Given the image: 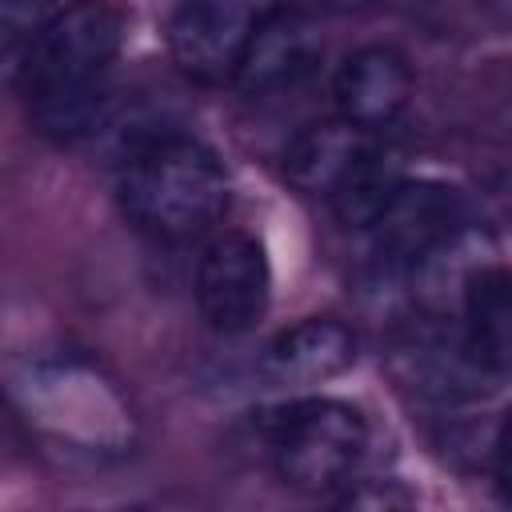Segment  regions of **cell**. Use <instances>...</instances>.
I'll list each match as a JSON object with an SVG mask.
<instances>
[{
  "label": "cell",
  "instance_id": "obj_14",
  "mask_svg": "<svg viewBox=\"0 0 512 512\" xmlns=\"http://www.w3.org/2000/svg\"><path fill=\"white\" fill-rule=\"evenodd\" d=\"M336 8H364V4H372V0H332Z\"/></svg>",
  "mask_w": 512,
  "mask_h": 512
},
{
  "label": "cell",
  "instance_id": "obj_12",
  "mask_svg": "<svg viewBox=\"0 0 512 512\" xmlns=\"http://www.w3.org/2000/svg\"><path fill=\"white\" fill-rule=\"evenodd\" d=\"M400 156L392 148H384L380 140L344 172V180L332 188V212L344 228H368L380 208L392 200V192L400 188Z\"/></svg>",
  "mask_w": 512,
  "mask_h": 512
},
{
  "label": "cell",
  "instance_id": "obj_11",
  "mask_svg": "<svg viewBox=\"0 0 512 512\" xmlns=\"http://www.w3.org/2000/svg\"><path fill=\"white\" fill-rule=\"evenodd\" d=\"M512 348V304H508V272L500 264L476 268L464 280V352L476 368L504 376Z\"/></svg>",
  "mask_w": 512,
  "mask_h": 512
},
{
  "label": "cell",
  "instance_id": "obj_1",
  "mask_svg": "<svg viewBox=\"0 0 512 512\" xmlns=\"http://www.w3.org/2000/svg\"><path fill=\"white\" fill-rule=\"evenodd\" d=\"M128 12L120 0H68L56 8L20 56V96L32 120L52 136L96 128L100 92L124 48Z\"/></svg>",
  "mask_w": 512,
  "mask_h": 512
},
{
  "label": "cell",
  "instance_id": "obj_9",
  "mask_svg": "<svg viewBox=\"0 0 512 512\" xmlns=\"http://www.w3.org/2000/svg\"><path fill=\"white\" fill-rule=\"evenodd\" d=\"M356 360V336L348 324L332 316H308L292 328H284L268 352H264V380L276 388H304L324 384L352 368Z\"/></svg>",
  "mask_w": 512,
  "mask_h": 512
},
{
  "label": "cell",
  "instance_id": "obj_13",
  "mask_svg": "<svg viewBox=\"0 0 512 512\" xmlns=\"http://www.w3.org/2000/svg\"><path fill=\"white\" fill-rule=\"evenodd\" d=\"M56 0H0V64L20 60L44 20L56 12Z\"/></svg>",
  "mask_w": 512,
  "mask_h": 512
},
{
  "label": "cell",
  "instance_id": "obj_3",
  "mask_svg": "<svg viewBox=\"0 0 512 512\" xmlns=\"http://www.w3.org/2000/svg\"><path fill=\"white\" fill-rule=\"evenodd\" d=\"M368 448V424L364 416L344 400H300L280 412L272 428V464L276 476L304 492V496H328L364 460Z\"/></svg>",
  "mask_w": 512,
  "mask_h": 512
},
{
  "label": "cell",
  "instance_id": "obj_4",
  "mask_svg": "<svg viewBox=\"0 0 512 512\" xmlns=\"http://www.w3.org/2000/svg\"><path fill=\"white\" fill-rule=\"evenodd\" d=\"M272 300V268L264 244L248 232H220L208 240L196 264V304L200 316L224 332H248L260 324Z\"/></svg>",
  "mask_w": 512,
  "mask_h": 512
},
{
  "label": "cell",
  "instance_id": "obj_10",
  "mask_svg": "<svg viewBox=\"0 0 512 512\" xmlns=\"http://www.w3.org/2000/svg\"><path fill=\"white\" fill-rule=\"evenodd\" d=\"M376 144V132L336 116L316 120L300 128L284 152V176L304 196H332V188L344 180V172Z\"/></svg>",
  "mask_w": 512,
  "mask_h": 512
},
{
  "label": "cell",
  "instance_id": "obj_6",
  "mask_svg": "<svg viewBox=\"0 0 512 512\" xmlns=\"http://www.w3.org/2000/svg\"><path fill=\"white\" fill-rule=\"evenodd\" d=\"M252 20L248 0H184L168 24V52L184 76L224 84L240 68Z\"/></svg>",
  "mask_w": 512,
  "mask_h": 512
},
{
  "label": "cell",
  "instance_id": "obj_5",
  "mask_svg": "<svg viewBox=\"0 0 512 512\" xmlns=\"http://www.w3.org/2000/svg\"><path fill=\"white\" fill-rule=\"evenodd\" d=\"M456 224H460V200L452 188L428 184V180H416V184L400 180L392 200L368 224L372 252L384 268H416L440 244L452 240Z\"/></svg>",
  "mask_w": 512,
  "mask_h": 512
},
{
  "label": "cell",
  "instance_id": "obj_8",
  "mask_svg": "<svg viewBox=\"0 0 512 512\" xmlns=\"http://www.w3.org/2000/svg\"><path fill=\"white\" fill-rule=\"evenodd\" d=\"M332 96H336V112L344 120L376 132L404 112V104L412 96V68L388 44L356 48L340 64V72L332 80Z\"/></svg>",
  "mask_w": 512,
  "mask_h": 512
},
{
  "label": "cell",
  "instance_id": "obj_2",
  "mask_svg": "<svg viewBox=\"0 0 512 512\" xmlns=\"http://www.w3.org/2000/svg\"><path fill=\"white\" fill-rule=\"evenodd\" d=\"M124 216L164 244H184L216 228L228 212V172L192 136H152L120 168Z\"/></svg>",
  "mask_w": 512,
  "mask_h": 512
},
{
  "label": "cell",
  "instance_id": "obj_7",
  "mask_svg": "<svg viewBox=\"0 0 512 512\" xmlns=\"http://www.w3.org/2000/svg\"><path fill=\"white\" fill-rule=\"evenodd\" d=\"M320 56H324V36L316 20L304 8L280 4L252 20V32H248V44H244V56L232 80L248 96L280 92L312 76Z\"/></svg>",
  "mask_w": 512,
  "mask_h": 512
}]
</instances>
